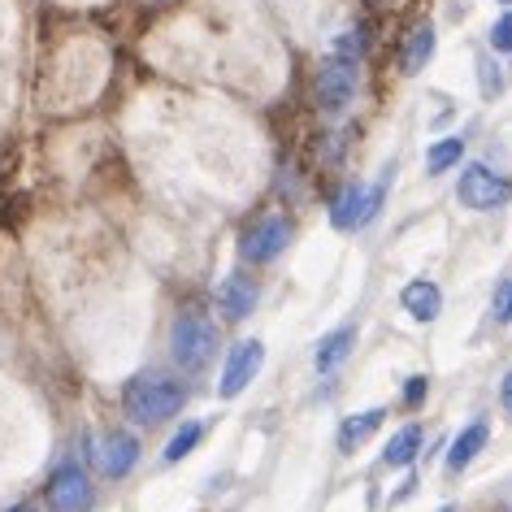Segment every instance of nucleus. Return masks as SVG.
<instances>
[{"mask_svg":"<svg viewBox=\"0 0 512 512\" xmlns=\"http://www.w3.org/2000/svg\"><path fill=\"white\" fill-rule=\"evenodd\" d=\"M183 400H187L183 382L161 374V369H144V374H135L131 382H126V391H122V408H126V417H131L135 426H157V421L174 417L178 408H183Z\"/></svg>","mask_w":512,"mask_h":512,"instance_id":"obj_1","label":"nucleus"},{"mask_svg":"<svg viewBox=\"0 0 512 512\" xmlns=\"http://www.w3.org/2000/svg\"><path fill=\"white\" fill-rule=\"evenodd\" d=\"M170 352L183 369H204L217 352V330L204 317H178L170 330Z\"/></svg>","mask_w":512,"mask_h":512,"instance_id":"obj_2","label":"nucleus"},{"mask_svg":"<svg viewBox=\"0 0 512 512\" xmlns=\"http://www.w3.org/2000/svg\"><path fill=\"white\" fill-rule=\"evenodd\" d=\"M287 248H291V222H287V217H278V213L252 222L248 230H243V239H239V256L248 265H270Z\"/></svg>","mask_w":512,"mask_h":512,"instance_id":"obj_3","label":"nucleus"},{"mask_svg":"<svg viewBox=\"0 0 512 512\" xmlns=\"http://www.w3.org/2000/svg\"><path fill=\"white\" fill-rule=\"evenodd\" d=\"M456 200L465 204V209H499L504 200H512V178L504 174H495L491 165H469L465 174H460V183H456Z\"/></svg>","mask_w":512,"mask_h":512,"instance_id":"obj_4","label":"nucleus"},{"mask_svg":"<svg viewBox=\"0 0 512 512\" xmlns=\"http://www.w3.org/2000/svg\"><path fill=\"white\" fill-rule=\"evenodd\" d=\"M261 365H265V348H261V343H256V339L235 343L230 356H226V365H222V378H217V395H222V400H235V395L248 387L256 374H261Z\"/></svg>","mask_w":512,"mask_h":512,"instance_id":"obj_5","label":"nucleus"},{"mask_svg":"<svg viewBox=\"0 0 512 512\" xmlns=\"http://www.w3.org/2000/svg\"><path fill=\"white\" fill-rule=\"evenodd\" d=\"M48 504L57 512H87V504H92V482H87V473L79 465L53 469V478H48Z\"/></svg>","mask_w":512,"mask_h":512,"instance_id":"obj_6","label":"nucleus"},{"mask_svg":"<svg viewBox=\"0 0 512 512\" xmlns=\"http://www.w3.org/2000/svg\"><path fill=\"white\" fill-rule=\"evenodd\" d=\"M356 96V70L352 61H326L322 70H317V105H322L326 113H339L343 105H352Z\"/></svg>","mask_w":512,"mask_h":512,"instance_id":"obj_7","label":"nucleus"},{"mask_svg":"<svg viewBox=\"0 0 512 512\" xmlns=\"http://www.w3.org/2000/svg\"><path fill=\"white\" fill-rule=\"evenodd\" d=\"M92 452L105 469V478H126L139 460V439L135 434H105L100 443H92Z\"/></svg>","mask_w":512,"mask_h":512,"instance_id":"obj_8","label":"nucleus"},{"mask_svg":"<svg viewBox=\"0 0 512 512\" xmlns=\"http://www.w3.org/2000/svg\"><path fill=\"white\" fill-rule=\"evenodd\" d=\"M217 309H222L226 322H243L256 309V283L243 274H230L222 287H217Z\"/></svg>","mask_w":512,"mask_h":512,"instance_id":"obj_9","label":"nucleus"},{"mask_svg":"<svg viewBox=\"0 0 512 512\" xmlns=\"http://www.w3.org/2000/svg\"><path fill=\"white\" fill-rule=\"evenodd\" d=\"M486 439H491V426H486L482 417H478V421H469V426L456 434V443L447 447V469L460 473V469L469 465V460H478V456H482V447H486Z\"/></svg>","mask_w":512,"mask_h":512,"instance_id":"obj_10","label":"nucleus"},{"mask_svg":"<svg viewBox=\"0 0 512 512\" xmlns=\"http://www.w3.org/2000/svg\"><path fill=\"white\" fill-rule=\"evenodd\" d=\"M365 204H369V187L348 183V187L339 191V200L330 204V222H335L339 230H356V226H365Z\"/></svg>","mask_w":512,"mask_h":512,"instance_id":"obj_11","label":"nucleus"},{"mask_svg":"<svg viewBox=\"0 0 512 512\" xmlns=\"http://www.w3.org/2000/svg\"><path fill=\"white\" fill-rule=\"evenodd\" d=\"M382 421H387V408H365V413L343 417V426H339V452H356V447H361L369 434L382 430Z\"/></svg>","mask_w":512,"mask_h":512,"instance_id":"obj_12","label":"nucleus"},{"mask_svg":"<svg viewBox=\"0 0 512 512\" xmlns=\"http://www.w3.org/2000/svg\"><path fill=\"white\" fill-rule=\"evenodd\" d=\"M400 304L417 317V322H434V317H439V309H443V291L434 287V283H426V278H417V283L404 287Z\"/></svg>","mask_w":512,"mask_h":512,"instance_id":"obj_13","label":"nucleus"},{"mask_svg":"<svg viewBox=\"0 0 512 512\" xmlns=\"http://www.w3.org/2000/svg\"><path fill=\"white\" fill-rule=\"evenodd\" d=\"M430 57H434V27H430V22H417L413 35L404 40L400 70H404V74H421V70L430 66Z\"/></svg>","mask_w":512,"mask_h":512,"instance_id":"obj_14","label":"nucleus"},{"mask_svg":"<svg viewBox=\"0 0 512 512\" xmlns=\"http://www.w3.org/2000/svg\"><path fill=\"white\" fill-rule=\"evenodd\" d=\"M356 348V326H339L335 335H326L317 343V374H335L348 361V352Z\"/></svg>","mask_w":512,"mask_h":512,"instance_id":"obj_15","label":"nucleus"},{"mask_svg":"<svg viewBox=\"0 0 512 512\" xmlns=\"http://www.w3.org/2000/svg\"><path fill=\"white\" fill-rule=\"evenodd\" d=\"M421 426H404L400 434H391V443L382 447V460H387V465H413L417 460V452H421Z\"/></svg>","mask_w":512,"mask_h":512,"instance_id":"obj_16","label":"nucleus"},{"mask_svg":"<svg viewBox=\"0 0 512 512\" xmlns=\"http://www.w3.org/2000/svg\"><path fill=\"white\" fill-rule=\"evenodd\" d=\"M204 434H209V421H187V426H178V434L170 443H165V452H161V460L165 465H178V460H183L191 447H196Z\"/></svg>","mask_w":512,"mask_h":512,"instance_id":"obj_17","label":"nucleus"},{"mask_svg":"<svg viewBox=\"0 0 512 512\" xmlns=\"http://www.w3.org/2000/svg\"><path fill=\"white\" fill-rule=\"evenodd\" d=\"M460 152H465V144L452 135V139H439L430 152H426V170L430 174H443V170H452V165L460 161Z\"/></svg>","mask_w":512,"mask_h":512,"instance_id":"obj_18","label":"nucleus"},{"mask_svg":"<svg viewBox=\"0 0 512 512\" xmlns=\"http://www.w3.org/2000/svg\"><path fill=\"white\" fill-rule=\"evenodd\" d=\"M478 79H482V96L495 100L499 92H504V79H499V66L491 53H478Z\"/></svg>","mask_w":512,"mask_h":512,"instance_id":"obj_19","label":"nucleus"},{"mask_svg":"<svg viewBox=\"0 0 512 512\" xmlns=\"http://www.w3.org/2000/svg\"><path fill=\"white\" fill-rule=\"evenodd\" d=\"M491 48L495 53H512V9L491 27Z\"/></svg>","mask_w":512,"mask_h":512,"instance_id":"obj_20","label":"nucleus"},{"mask_svg":"<svg viewBox=\"0 0 512 512\" xmlns=\"http://www.w3.org/2000/svg\"><path fill=\"white\" fill-rule=\"evenodd\" d=\"M495 317L499 322H512V278L499 283V291H495Z\"/></svg>","mask_w":512,"mask_h":512,"instance_id":"obj_21","label":"nucleus"},{"mask_svg":"<svg viewBox=\"0 0 512 512\" xmlns=\"http://www.w3.org/2000/svg\"><path fill=\"white\" fill-rule=\"evenodd\" d=\"M426 391H430V382L421 378V374H417V378H408V382H404V404H413V408H417V404H426Z\"/></svg>","mask_w":512,"mask_h":512,"instance_id":"obj_22","label":"nucleus"},{"mask_svg":"<svg viewBox=\"0 0 512 512\" xmlns=\"http://www.w3.org/2000/svg\"><path fill=\"white\" fill-rule=\"evenodd\" d=\"M499 404H504V413L512 417V369L504 378H499Z\"/></svg>","mask_w":512,"mask_h":512,"instance_id":"obj_23","label":"nucleus"},{"mask_svg":"<svg viewBox=\"0 0 512 512\" xmlns=\"http://www.w3.org/2000/svg\"><path fill=\"white\" fill-rule=\"evenodd\" d=\"M9 512H40V508H31V504H14V508H9Z\"/></svg>","mask_w":512,"mask_h":512,"instance_id":"obj_24","label":"nucleus"},{"mask_svg":"<svg viewBox=\"0 0 512 512\" xmlns=\"http://www.w3.org/2000/svg\"><path fill=\"white\" fill-rule=\"evenodd\" d=\"M504 5H512V0H504Z\"/></svg>","mask_w":512,"mask_h":512,"instance_id":"obj_25","label":"nucleus"}]
</instances>
